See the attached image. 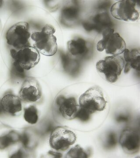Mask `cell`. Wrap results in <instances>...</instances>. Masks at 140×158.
<instances>
[{"label": "cell", "instance_id": "cell-1", "mask_svg": "<svg viewBox=\"0 0 140 158\" xmlns=\"http://www.w3.org/2000/svg\"><path fill=\"white\" fill-rule=\"evenodd\" d=\"M56 30L52 26L46 25L41 31L32 33L31 37L35 41L34 46L39 52L44 56H54L58 50L57 39L54 34Z\"/></svg>", "mask_w": 140, "mask_h": 158}, {"label": "cell", "instance_id": "cell-2", "mask_svg": "<svg viewBox=\"0 0 140 158\" xmlns=\"http://www.w3.org/2000/svg\"><path fill=\"white\" fill-rule=\"evenodd\" d=\"M102 39L97 44V48L99 52L105 50L107 54L113 56H119L126 49V43L114 29L109 28L102 33Z\"/></svg>", "mask_w": 140, "mask_h": 158}, {"label": "cell", "instance_id": "cell-3", "mask_svg": "<svg viewBox=\"0 0 140 158\" xmlns=\"http://www.w3.org/2000/svg\"><path fill=\"white\" fill-rule=\"evenodd\" d=\"M125 65L124 59L120 56L105 57L96 63V67L99 73H103L106 80L110 83L117 81Z\"/></svg>", "mask_w": 140, "mask_h": 158}, {"label": "cell", "instance_id": "cell-4", "mask_svg": "<svg viewBox=\"0 0 140 158\" xmlns=\"http://www.w3.org/2000/svg\"><path fill=\"white\" fill-rule=\"evenodd\" d=\"M80 107L89 111L91 114L96 111H103L107 101L101 89L98 87L89 88L81 95L79 99Z\"/></svg>", "mask_w": 140, "mask_h": 158}, {"label": "cell", "instance_id": "cell-5", "mask_svg": "<svg viewBox=\"0 0 140 158\" xmlns=\"http://www.w3.org/2000/svg\"><path fill=\"white\" fill-rule=\"evenodd\" d=\"M28 23L22 22L15 24L7 31L6 39L7 43L19 50L27 46L30 37Z\"/></svg>", "mask_w": 140, "mask_h": 158}, {"label": "cell", "instance_id": "cell-6", "mask_svg": "<svg viewBox=\"0 0 140 158\" xmlns=\"http://www.w3.org/2000/svg\"><path fill=\"white\" fill-rule=\"evenodd\" d=\"M11 56L25 70H30L38 64L40 59L39 52L33 47H25L20 49H12L10 50Z\"/></svg>", "mask_w": 140, "mask_h": 158}, {"label": "cell", "instance_id": "cell-7", "mask_svg": "<svg viewBox=\"0 0 140 158\" xmlns=\"http://www.w3.org/2000/svg\"><path fill=\"white\" fill-rule=\"evenodd\" d=\"M76 140V135L71 130L63 127H58L52 132L49 144L53 149L63 151L73 145Z\"/></svg>", "mask_w": 140, "mask_h": 158}, {"label": "cell", "instance_id": "cell-8", "mask_svg": "<svg viewBox=\"0 0 140 158\" xmlns=\"http://www.w3.org/2000/svg\"><path fill=\"white\" fill-rule=\"evenodd\" d=\"M134 1L123 0L117 2L112 6L110 12L114 18L127 22H135L139 18L138 11L136 8Z\"/></svg>", "mask_w": 140, "mask_h": 158}, {"label": "cell", "instance_id": "cell-9", "mask_svg": "<svg viewBox=\"0 0 140 158\" xmlns=\"http://www.w3.org/2000/svg\"><path fill=\"white\" fill-rule=\"evenodd\" d=\"M120 143L123 150L127 153H137L140 148L139 135L134 130L126 129L120 135Z\"/></svg>", "mask_w": 140, "mask_h": 158}, {"label": "cell", "instance_id": "cell-10", "mask_svg": "<svg viewBox=\"0 0 140 158\" xmlns=\"http://www.w3.org/2000/svg\"><path fill=\"white\" fill-rule=\"evenodd\" d=\"M20 98L26 101L35 102L40 98L41 90L36 79L30 77L24 82L19 91Z\"/></svg>", "mask_w": 140, "mask_h": 158}, {"label": "cell", "instance_id": "cell-11", "mask_svg": "<svg viewBox=\"0 0 140 158\" xmlns=\"http://www.w3.org/2000/svg\"><path fill=\"white\" fill-rule=\"evenodd\" d=\"M56 103L59 106L60 113L64 118L70 120L76 118L79 106L74 98H66L64 96H59L57 98Z\"/></svg>", "mask_w": 140, "mask_h": 158}, {"label": "cell", "instance_id": "cell-12", "mask_svg": "<svg viewBox=\"0 0 140 158\" xmlns=\"http://www.w3.org/2000/svg\"><path fill=\"white\" fill-rule=\"evenodd\" d=\"M20 99L12 94H7L0 100V114L6 113L15 116L22 110Z\"/></svg>", "mask_w": 140, "mask_h": 158}, {"label": "cell", "instance_id": "cell-13", "mask_svg": "<svg viewBox=\"0 0 140 158\" xmlns=\"http://www.w3.org/2000/svg\"><path fill=\"white\" fill-rule=\"evenodd\" d=\"M93 23L86 22L83 23V26L88 31L95 30L99 33L107 29L112 28L113 23L109 15L106 12L100 13L95 15L92 19Z\"/></svg>", "mask_w": 140, "mask_h": 158}, {"label": "cell", "instance_id": "cell-14", "mask_svg": "<svg viewBox=\"0 0 140 158\" xmlns=\"http://www.w3.org/2000/svg\"><path fill=\"white\" fill-rule=\"evenodd\" d=\"M67 46L68 50L72 56L84 58L89 56L91 50L88 42L80 37L69 40L67 43Z\"/></svg>", "mask_w": 140, "mask_h": 158}, {"label": "cell", "instance_id": "cell-15", "mask_svg": "<svg viewBox=\"0 0 140 158\" xmlns=\"http://www.w3.org/2000/svg\"><path fill=\"white\" fill-rule=\"evenodd\" d=\"M124 62L126 64L124 65V72L127 73L130 68L140 70V52L137 49L130 50L126 49L124 51Z\"/></svg>", "mask_w": 140, "mask_h": 158}, {"label": "cell", "instance_id": "cell-16", "mask_svg": "<svg viewBox=\"0 0 140 158\" xmlns=\"http://www.w3.org/2000/svg\"><path fill=\"white\" fill-rule=\"evenodd\" d=\"M79 13V9L77 6L72 5L66 6L63 8L62 11V19L64 21H74L77 19Z\"/></svg>", "mask_w": 140, "mask_h": 158}, {"label": "cell", "instance_id": "cell-17", "mask_svg": "<svg viewBox=\"0 0 140 158\" xmlns=\"http://www.w3.org/2000/svg\"><path fill=\"white\" fill-rule=\"evenodd\" d=\"M20 140V135L14 132L0 137V149H4Z\"/></svg>", "mask_w": 140, "mask_h": 158}, {"label": "cell", "instance_id": "cell-18", "mask_svg": "<svg viewBox=\"0 0 140 158\" xmlns=\"http://www.w3.org/2000/svg\"><path fill=\"white\" fill-rule=\"evenodd\" d=\"M24 117L27 122L35 124L38 121V116L37 109L34 106H31L24 110Z\"/></svg>", "mask_w": 140, "mask_h": 158}, {"label": "cell", "instance_id": "cell-19", "mask_svg": "<svg viewBox=\"0 0 140 158\" xmlns=\"http://www.w3.org/2000/svg\"><path fill=\"white\" fill-rule=\"evenodd\" d=\"M25 69L16 62H14L12 64L11 71V76L14 81H20L25 78L26 74Z\"/></svg>", "mask_w": 140, "mask_h": 158}, {"label": "cell", "instance_id": "cell-20", "mask_svg": "<svg viewBox=\"0 0 140 158\" xmlns=\"http://www.w3.org/2000/svg\"><path fill=\"white\" fill-rule=\"evenodd\" d=\"M66 156L67 158H88L89 156L82 148L76 145L68 152Z\"/></svg>", "mask_w": 140, "mask_h": 158}, {"label": "cell", "instance_id": "cell-21", "mask_svg": "<svg viewBox=\"0 0 140 158\" xmlns=\"http://www.w3.org/2000/svg\"><path fill=\"white\" fill-rule=\"evenodd\" d=\"M61 59H62L63 68L66 71L71 73V67L73 66L78 68L77 62L70 59L68 55L62 54L61 55Z\"/></svg>", "mask_w": 140, "mask_h": 158}, {"label": "cell", "instance_id": "cell-22", "mask_svg": "<svg viewBox=\"0 0 140 158\" xmlns=\"http://www.w3.org/2000/svg\"><path fill=\"white\" fill-rule=\"evenodd\" d=\"M91 115V113L89 111L79 107L76 114V118L79 119L80 121L87 122L90 119Z\"/></svg>", "mask_w": 140, "mask_h": 158}, {"label": "cell", "instance_id": "cell-23", "mask_svg": "<svg viewBox=\"0 0 140 158\" xmlns=\"http://www.w3.org/2000/svg\"><path fill=\"white\" fill-rule=\"evenodd\" d=\"M117 137L114 132H111L108 136L107 141L105 144L106 147L108 148H112L115 147L117 144Z\"/></svg>", "mask_w": 140, "mask_h": 158}, {"label": "cell", "instance_id": "cell-24", "mask_svg": "<svg viewBox=\"0 0 140 158\" xmlns=\"http://www.w3.org/2000/svg\"><path fill=\"white\" fill-rule=\"evenodd\" d=\"M24 146H27L28 145L29 138L28 136L26 134H23L20 136V140Z\"/></svg>", "mask_w": 140, "mask_h": 158}, {"label": "cell", "instance_id": "cell-25", "mask_svg": "<svg viewBox=\"0 0 140 158\" xmlns=\"http://www.w3.org/2000/svg\"><path fill=\"white\" fill-rule=\"evenodd\" d=\"M129 117L124 115H120L117 116L116 120L118 122H126L128 121Z\"/></svg>", "mask_w": 140, "mask_h": 158}, {"label": "cell", "instance_id": "cell-26", "mask_svg": "<svg viewBox=\"0 0 140 158\" xmlns=\"http://www.w3.org/2000/svg\"><path fill=\"white\" fill-rule=\"evenodd\" d=\"M23 156V153L22 152L19 150V151L17 153H16L14 154L12 156V157L21 158Z\"/></svg>", "mask_w": 140, "mask_h": 158}, {"label": "cell", "instance_id": "cell-27", "mask_svg": "<svg viewBox=\"0 0 140 158\" xmlns=\"http://www.w3.org/2000/svg\"><path fill=\"white\" fill-rule=\"evenodd\" d=\"M3 2L2 1H0V7L2 6V5Z\"/></svg>", "mask_w": 140, "mask_h": 158}, {"label": "cell", "instance_id": "cell-28", "mask_svg": "<svg viewBox=\"0 0 140 158\" xmlns=\"http://www.w3.org/2000/svg\"><path fill=\"white\" fill-rule=\"evenodd\" d=\"M1 26H2V25H1V21H0V30H1Z\"/></svg>", "mask_w": 140, "mask_h": 158}]
</instances>
